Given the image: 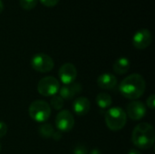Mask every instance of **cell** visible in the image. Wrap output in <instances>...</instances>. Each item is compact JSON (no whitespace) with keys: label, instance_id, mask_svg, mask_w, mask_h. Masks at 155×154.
<instances>
[{"label":"cell","instance_id":"cell-1","mask_svg":"<svg viewBox=\"0 0 155 154\" xmlns=\"http://www.w3.org/2000/svg\"><path fill=\"white\" fill-rule=\"evenodd\" d=\"M146 88L144 78L139 74H133L125 77L119 85L121 94L129 100H136L143 95Z\"/></svg>","mask_w":155,"mask_h":154},{"label":"cell","instance_id":"cell-2","mask_svg":"<svg viewBox=\"0 0 155 154\" xmlns=\"http://www.w3.org/2000/svg\"><path fill=\"white\" fill-rule=\"evenodd\" d=\"M155 141L154 129L152 124L143 123L137 124L132 133V142L139 149L147 150L153 146Z\"/></svg>","mask_w":155,"mask_h":154},{"label":"cell","instance_id":"cell-3","mask_svg":"<svg viewBox=\"0 0 155 154\" xmlns=\"http://www.w3.org/2000/svg\"><path fill=\"white\" fill-rule=\"evenodd\" d=\"M104 120L107 127L111 131L117 132L125 126L127 122V115L123 108L112 107L106 111Z\"/></svg>","mask_w":155,"mask_h":154},{"label":"cell","instance_id":"cell-4","mask_svg":"<svg viewBox=\"0 0 155 154\" xmlns=\"http://www.w3.org/2000/svg\"><path fill=\"white\" fill-rule=\"evenodd\" d=\"M51 106L43 100L33 102L28 108L29 116L36 123H45L51 116Z\"/></svg>","mask_w":155,"mask_h":154},{"label":"cell","instance_id":"cell-5","mask_svg":"<svg viewBox=\"0 0 155 154\" xmlns=\"http://www.w3.org/2000/svg\"><path fill=\"white\" fill-rule=\"evenodd\" d=\"M60 89L59 81L54 76H45L42 78L37 84V91L43 96H54Z\"/></svg>","mask_w":155,"mask_h":154},{"label":"cell","instance_id":"cell-6","mask_svg":"<svg viewBox=\"0 0 155 154\" xmlns=\"http://www.w3.org/2000/svg\"><path fill=\"white\" fill-rule=\"evenodd\" d=\"M31 66L35 71L44 74L52 71L54 66V63L52 57L48 54L38 53L31 58Z\"/></svg>","mask_w":155,"mask_h":154},{"label":"cell","instance_id":"cell-7","mask_svg":"<svg viewBox=\"0 0 155 154\" xmlns=\"http://www.w3.org/2000/svg\"><path fill=\"white\" fill-rule=\"evenodd\" d=\"M55 126L60 133L71 132L74 126V117L68 110H62L55 118Z\"/></svg>","mask_w":155,"mask_h":154},{"label":"cell","instance_id":"cell-8","mask_svg":"<svg viewBox=\"0 0 155 154\" xmlns=\"http://www.w3.org/2000/svg\"><path fill=\"white\" fill-rule=\"evenodd\" d=\"M133 45L137 49H145L153 42V34L148 29H140L133 36Z\"/></svg>","mask_w":155,"mask_h":154},{"label":"cell","instance_id":"cell-9","mask_svg":"<svg viewBox=\"0 0 155 154\" xmlns=\"http://www.w3.org/2000/svg\"><path fill=\"white\" fill-rule=\"evenodd\" d=\"M58 75L64 84H70L74 83L77 77L76 67L71 63H65L59 68Z\"/></svg>","mask_w":155,"mask_h":154},{"label":"cell","instance_id":"cell-10","mask_svg":"<svg viewBox=\"0 0 155 154\" xmlns=\"http://www.w3.org/2000/svg\"><path fill=\"white\" fill-rule=\"evenodd\" d=\"M146 114V106L139 101H133L127 104L126 115L134 121L143 119Z\"/></svg>","mask_w":155,"mask_h":154},{"label":"cell","instance_id":"cell-11","mask_svg":"<svg viewBox=\"0 0 155 154\" xmlns=\"http://www.w3.org/2000/svg\"><path fill=\"white\" fill-rule=\"evenodd\" d=\"M83 87L78 83H72L70 84H64V86L60 87L59 89V95L64 100H71L75 95L81 93Z\"/></svg>","mask_w":155,"mask_h":154},{"label":"cell","instance_id":"cell-12","mask_svg":"<svg viewBox=\"0 0 155 154\" xmlns=\"http://www.w3.org/2000/svg\"><path fill=\"white\" fill-rule=\"evenodd\" d=\"M91 108L90 101L84 96L77 97L73 103V110L78 116H84L86 115Z\"/></svg>","mask_w":155,"mask_h":154},{"label":"cell","instance_id":"cell-13","mask_svg":"<svg viewBox=\"0 0 155 154\" xmlns=\"http://www.w3.org/2000/svg\"><path fill=\"white\" fill-rule=\"evenodd\" d=\"M97 84L101 89L112 90L117 84V78L110 73H104L97 78Z\"/></svg>","mask_w":155,"mask_h":154},{"label":"cell","instance_id":"cell-14","mask_svg":"<svg viewBox=\"0 0 155 154\" xmlns=\"http://www.w3.org/2000/svg\"><path fill=\"white\" fill-rule=\"evenodd\" d=\"M131 67V62L127 57H120L114 64V71L115 74L123 75L125 74Z\"/></svg>","mask_w":155,"mask_h":154},{"label":"cell","instance_id":"cell-15","mask_svg":"<svg viewBox=\"0 0 155 154\" xmlns=\"http://www.w3.org/2000/svg\"><path fill=\"white\" fill-rule=\"evenodd\" d=\"M95 102H96V104L99 106V108L107 109L112 105L113 99L110 94H108L106 93H101L96 96Z\"/></svg>","mask_w":155,"mask_h":154},{"label":"cell","instance_id":"cell-16","mask_svg":"<svg viewBox=\"0 0 155 154\" xmlns=\"http://www.w3.org/2000/svg\"><path fill=\"white\" fill-rule=\"evenodd\" d=\"M54 133V127L50 123H43L38 127V133L44 139H50Z\"/></svg>","mask_w":155,"mask_h":154},{"label":"cell","instance_id":"cell-17","mask_svg":"<svg viewBox=\"0 0 155 154\" xmlns=\"http://www.w3.org/2000/svg\"><path fill=\"white\" fill-rule=\"evenodd\" d=\"M64 99L60 96V95H54L51 99V106L57 111L62 110V108L64 107Z\"/></svg>","mask_w":155,"mask_h":154},{"label":"cell","instance_id":"cell-18","mask_svg":"<svg viewBox=\"0 0 155 154\" xmlns=\"http://www.w3.org/2000/svg\"><path fill=\"white\" fill-rule=\"evenodd\" d=\"M37 0H19L20 6L25 10H31L35 7Z\"/></svg>","mask_w":155,"mask_h":154},{"label":"cell","instance_id":"cell-19","mask_svg":"<svg viewBox=\"0 0 155 154\" xmlns=\"http://www.w3.org/2000/svg\"><path fill=\"white\" fill-rule=\"evenodd\" d=\"M73 154H88V150L84 145H77L74 147Z\"/></svg>","mask_w":155,"mask_h":154},{"label":"cell","instance_id":"cell-20","mask_svg":"<svg viewBox=\"0 0 155 154\" xmlns=\"http://www.w3.org/2000/svg\"><path fill=\"white\" fill-rule=\"evenodd\" d=\"M146 104L148 106V108H150L151 110H153L155 106V95L154 94H151L147 100H146Z\"/></svg>","mask_w":155,"mask_h":154},{"label":"cell","instance_id":"cell-21","mask_svg":"<svg viewBox=\"0 0 155 154\" xmlns=\"http://www.w3.org/2000/svg\"><path fill=\"white\" fill-rule=\"evenodd\" d=\"M7 129H8V128H7L6 123H4V122H2V121H0V138L4 137V136L6 134Z\"/></svg>","mask_w":155,"mask_h":154},{"label":"cell","instance_id":"cell-22","mask_svg":"<svg viewBox=\"0 0 155 154\" xmlns=\"http://www.w3.org/2000/svg\"><path fill=\"white\" fill-rule=\"evenodd\" d=\"M40 2L45 6H54L58 4L59 0H40Z\"/></svg>","mask_w":155,"mask_h":154},{"label":"cell","instance_id":"cell-23","mask_svg":"<svg viewBox=\"0 0 155 154\" xmlns=\"http://www.w3.org/2000/svg\"><path fill=\"white\" fill-rule=\"evenodd\" d=\"M52 138H53L54 140H55V141H59V140L62 138V133H61L59 131H54V133Z\"/></svg>","mask_w":155,"mask_h":154},{"label":"cell","instance_id":"cell-24","mask_svg":"<svg viewBox=\"0 0 155 154\" xmlns=\"http://www.w3.org/2000/svg\"><path fill=\"white\" fill-rule=\"evenodd\" d=\"M90 154H102V152L98 149H93L91 152H90Z\"/></svg>","mask_w":155,"mask_h":154},{"label":"cell","instance_id":"cell-25","mask_svg":"<svg viewBox=\"0 0 155 154\" xmlns=\"http://www.w3.org/2000/svg\"><path fill=\"white\" fill-rule=\"evenodd\" d=\"M128 154H142L139 151H137V150H134V149H133V150H131Z\"/></svg>","mask_w":155,"mask_h":154},{"label":"cell","instance_id":"cell-26","mask_svg":"<svg viewBox=\"0 0 155 154\" xmlns=\"http://www.w3.org/2000/svg\"><path fill=\"white\" fill-rule=\"evenodd\" d=\"M3 10H4V2L0 0V13H2Z\"/></svg>","mask_w":155,"mask_h":154},{"label":"cell","instance_id":"cell-27","mask_svg":"<svg viewBox=\"0 0 155 154\" xmlns=\"http://www.w3.org/2000/svg\"><path fill=\"white\" fill-rule=\"evenodd\" d=\"M0 151H1V143H0Z\"/></svg>","mask_w":155,"mask_h":154}]
</instances>
